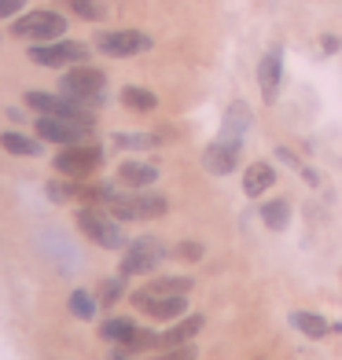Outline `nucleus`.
<instances>
[{
	"mask_svg": "<svg viewBox=\"0 0 342 360\" xmlns=\"http://www.w3.org/2000/svg\"><path fill=\"white\" fill-rule=\"evenodd\" d=\"M118 180L125 188H148V184H155L158 180V169L155 166H148V162H125V166L118 169Z\"/></svg>",
	"mask_w": 342,
	"mask_h": 360,
	"instance_id": "nucleus-16",
	"label": "nucleus"
},
{
	"mask_svg": "<svg viewBox=\"0 0 342 360\" xmlns=\"http://www.w3.org/2000/svg\"><path fill=\"white\" fill-rule=\"evenodd\" d=\"M203 316L195 313V316H188V320H181V323H173L166 335H162V349H173V346H184V342H195V335L203 331Z\"/></svg>",
	"mask_w": 342,
	"mask_h": 360,
	"instance_id": "nucleus-14",
	"label": "nucleus"
},
{
	"mask_svg": "<svg viewBox=\"0 0 342 360\" xmlns=\"http://www.w3.org/2000/svg\"><path fill=\"white\" fill-rule=\"evenodd\" d=\"M291 323H295L302 335H309V338L328 335V320H324L320 313H305V309H298V313H291Z\"/></svg>",
	"mask_w": 342,
	"mask_h": 360,
	"instance_id": "nucleus-21",
	"label": "nucleus"
},
{
	"mask_svg": "<svg viewBox=\"0 0 342 360\" xmlns=\"http://www.w3.org/2000/svg\"><path fill=\"white\" fill-rule=\"evenodd\" d=\"M122 103H125V110L151 114V110L158 107V96H155V92H148V89H137V85H129V89H122Z\"/></svg>",
	"mask_w": 342,
	"mask_h": 360,
	"instance_id": "nucleus-18",
	"label": "nucleus"
},
{
	"mask_svg": "<svg viewBox=\"0 0 342 360\" xmlns=\"http://www.w3.org/2000/svg\"><path fill=\"white\" fill-rule=\"evenodd\" d=\"M103 206L110 210V217H118V221H155L170 210L166 195H140V191H133V195L114 191Z\"/></svg>",
	"mask_w": 342,
	"mask_h": 360,
	"instance_id": "nucleus-1",
	"label": "nucleus"
},
{
	"mask_svg": "<svg viewBox=\"0 0 342 360\" xmlns=\"http://www.w3.org/2000/svg\"><path fill=\"white\" fill-rule=\"evenodd\" d=\"M0 147L11 151V155H23V158H37L41 155V140H30L23 133H4L0 136Z\"/></svg>",
	"mask_w": 342,
	"mask_h": 360,
	"instance_id": "nucleus-20",
	"label": "nucleus"
},
{
	"mask_svg": "<svg viewBox=\"0 0 342 360\" xmlns=\"http://www.w3.org/2000/svg\"><path fill=\"white\" fill-rule=\"evenodd\" d=\"M203 166L214 173V176H228V173L239 166V143H228V140L210 143L206 155H203Z\"/></svg>",
	"mask_w": 342,
	"mask_h": 360,
	"instance_id": "nucleus-13",
	"label": "nucleus"
},
{
	"mask_svg": "<svg viewBox=\"0 0 342 360\" xmlns=\"http://www.w3.org/2000/svg\"><path fill=\"white\" fill-rule=\"evenodd\" d=\"M247 125H251V110H247V103H232V107H228V114H224L221 140H228V143H239V136L247 133Z\"/></svg>",
	"mask_w": 342,
	"mask_h": 360,
	"instance_id": "nucleus-17",
	"label": "nucleus"
},
{
	"mask_svg": "<svg viewBox=\"0 0 342 360\" xmlns=\"http://www.w3.org/2000/svg\"><path fill=\"white\" fill-rule=\"evenodd\" d=\"M166 254H170L166 243L151 239V236L129 243V250L122 257V276H144V272H151V269H158V261L166 257Z\"/></svg>",
	"mask_w": 342,
	"mask_h": 360,
	"instance_id": "nucleus-9",
	"label": "nucleus"
},
{
	"mask_svg": "<svg viewBox=\"0 0 342 360\" xmlns=\"http://www.w3.org/2000/svg\"><path fill=\"white\" fill-rule=\"evenodd\" d=\"M26 107H34L41 114H56V118H70L77 125H85L92 129L96 118H92V110H85V103H77L70 100V96H48V92H26Z\"/></svg>",
	"mask_w": 342,
	"mask_h": 360,
	"instance_id": "nucleus-6",
	"label": "nucleus"
},
{
	"mask_svg": "<svg viewBox=\"0 0 342 360\" xmlns=\"http://www.w3.org/2000/svg\"><path fill=\"white\" fill-rule=\"evenodd\" d=\"M89 133H92V129L77 125V122H70V118H56V114H41V118H37V136L48 140V143L70 147V143H81Z\"/></svg>",
	"mask_w": 342,
	"mask_h": 360,
	"instance_id": "nucleus-10",
	"label": "nucleus"
},
{
	"mask_svg": "<svg viewBox=\"0 0 342 360\" xmlns=\"http://www.w3.org/2000/svg\"><path fill=\"white\" fill-rule=\"evenodd\" d=\"M262 221L265 228H272V232H284V228L291 224V202L287 199H272L262 206Z\"/></svg>",
	"mask_w": 342,
	"mask_h": 360,
	"instance_id": "nucleus-19",
	"label": "nucleus"
},
{
	"mask_svg": "<svg viewBox=\"0 0 342 360\" xmlns=\"http://www.w3.org/2000/svg\"><path fill=\"white\" fill-rule=\"evenodd\" d=\"M77 228L85 232L96 247H103V250H118L125 247V232H122V221L118 217H107L103 210H77Z\"/></svg>",
	"mask_w": 342,
	"mask_h": 360,
	"instance_id": "nucleus-2",
	"label": "nucleus"
},
{
	"mask_svg": "<svg viewBox=\"0 0 342 360\" xmlns=\"http://www.w3.org/2000/svg\"><path fill=\"white\" fill-rule=\"evenodd\" d=\"M162 360H195V346H188V342L184 346H173V349H166Z\"/></svg>",
	"mask_w": 342,
	"mask_h": 360,
	"instance_id": "nucleus-30",
	"label": "nucleus"
},
{
	"mask_svg": "<svg viewBox=\"0 0 342 360\" xmlns=\"http://www.w3.org/2000/svg\"><path fill=\"white\" fill-rule=\"evenodd\" d=\"M133 305L140 309V313L155 316V320H177V316L188 313V294H166V298H158V294L137 290L133 294Z\"/></svg>",
	"mask_w": 342,
	"mask_h": 360,
	"instance_id": "nucleus-11",
	"label": "nucleus"
},
{
	"mask_svg": "<svg viewBox=\"0 0 342 360\" xmlns=\"http://www.w3.org/2000/svg\"><path fill=\"white\" fill-rule=\"evenodd\" d=\"M122 298V280H107V283H100V302L103 305H114Z\"/></svg>",
	"mask_w": 342,
	"mask_h": 360,
	"instance_id": "nucleus-28",
	"label": "nucleus"
},
{
	"mask_svg": "<svg viewBox=\"0 0 342 360\" xmlns=\"http://www.w3.org/2000/svg\"><path fill=\"white\" fill-rule=\"evenodd\" d=\"M103 89H107L103 70L85 67V63H77L74 70L63 74V96H70V100H77V103H100Z\"/></svg>",
	"mask_w": 342,
	"mask_h": 360,
	"instance_id": "nucleus-4",
	"label": "nucleus"
},
{
	"mask_svg": "<svg viewBox=\"0 0 342 360\" xmlns=\"http://www.w3.org/2000/svg\"><path fill=\"white\" fill-rule=\"evenodd\" d=\"M133 320H107L103 327H100V335L107 338V342H114V346H122V342L129 338V335H133Z\"/></svg>",
	"mask_w": 342,
	"mask_h": 360,
	"instance_id": "nucleus-25",
	"label": "nucleus"
},
{
	"mask_svg": "<svg viewBox=\"0 0 342 360\" xmlns=\"http://www.w3.org/2000/svg\"><path fill=\"white\" fill-rule=\"evenodd\" d=\"M30 59L37 67H77V63L89 59V48L77 41H44L30 48Z\"/></svg>",
	"mask_w": 342,
	"mask_h": 360,
	"instance_id": "nucleus-8",
	"label": "nucleus"
},
{
	"mask_svg": "<svg viewBox=\"0 0 342 360\" xmlns=\"http://www.w3.org/2000/svg\"><path fill=\"white\" fill-rule=\"evenodd\" d=\"M63 30H67V19H63L59 11H48V8H41V11H30V15H15V26H11V34L15 37H30V41H37V44H44V41H59L63 37Z\"/></svg>",
	"mask_w": 342,
	"mask_h": 360,
	"instance_id": "nucleus-3",
	"label": "nucleus"
},
{
	"mask_svg": "<svg viewBox=\"0 0 342 360\" xmlns=\"http://www.w3.org/2000/svg\"><path fill=\"white\" fill-rule=\"evenodd\" d=\"M23 4H26V0H0V19H11V15H19Z\"/></svg>",
	"mask_w": 342,
	"mask_h": 360,
	"instance_id": "nucleus-31",
	"label": "nucleus"
},
{
	"mask_svg": "<svg viewBox=\"0 0 342 360\" xmlns=\"http://www.w3.org/2000/svg\"><path fill=\"white\" fill-rule=\"evenodd\" d=\"M114 143H118V147H133V151H144V147H155L158 140L148 136V133H118Z\"/></svg>",
	"mask_w": 342,
	"mask_h": 360,
	"instance_id": "nucleus-27",
	"label": "nucleus"
},
{
	"mask_svg": "<svg viewBox=\"0 0 342 360\" xmlns=\"http://www.w3.org/2000/svg\"><path fill=\"white\" fill-rule=\"evenodd\" d=\"M67 8L77 15V19H89V22L107 19V4H103V0H67Z\"/></svg>",
	"mask_w": 342,
	"mask_h": 360,
	"instance_id": "nucleus-24",
	"label": "nucleus"
},
{
	"mask_svg": "<svg viewBox=\"0 0 342 360\" xmlns=\"http://www.w3.org/2000/svg\"><path fill=\"white\" fill-rule=\"evenodd\" d=\"M162 346V335L148 331V327H133V335L122 342L125 353H148V349H158Z\"/></svg>",
	"mask_w": 342,
	"mask_h": 360,
	"instance_id": "nucleus-22",
	"label": "nucleus"
},
{
	"mask_svg": "<svg viewBox=\"0 0 342 360\" xmlns=\"http://www.w3.org/2000/svg\"><path fill=\"white\" fill-rule=\"evenodd\" d=\"M280 48H272V52H265V59L258 63V85H262V100L265 103H276L280 100Z\"/></svg>",
	"mask_w": 342,
	"mask_h": 360,
	"instance_id": "nucleus-12",
	"label": "nucleus"
},
{
	"mask_svg": "<svg viewBox=\"0 0 342 360\" xmlns=\"http://www.w3.org/2000/svg\"><path fill=\"white\" fill-rule=\"evenodd\" d=\"M195 283L184 280V276H170V280H151L148 287H140L144 294H158V298H166V294H188Z\"/></svg>",
	"mask_w": 342,
	"mask_h": 360,
	"instance_id": "nucleus-23",
	"label": "nucleus"
},
{
	"mask_svg": "<svg viewBox=\"0 0 342 360\" xmlns=\"http://www.w3.org/2000/svg\"><path fill=\"white\" fill-rule=\"evenodd\" d=\"M272 180H276V169L269 166V162H254V166L243 173V191H247L251 199H258L262 191L272 188Z\"/></svg>",
	"mask_w": 342,
	"mask_h": 360,
	"instance_id": "nucleus-15",
	"label": "nucleus"
},
{
	"mask_svg": "<svg viewBox=\"0 0 342 360\" xmlns=\"http://www.w3.org/2000/svg\"><path fill=\"white\" fill-rule=\"evenodd\" d=\"M173 254L181 257V261H199V257L206 254V247H203V243H181V247H177Z\"/></svg>",
	"mask_w": 342,
	"mask_h": 360,
	"instance_id": "nucleus-29",
	"label": "nucleus"
},
{
	"mask_svg": "<svg viewBox=\"0 0 342 360\" xmlns=\"http://www.w3.org/2000/svg\"><path fill=\"white\" fill-rule=\"evenodd\" d=\"M70 313H74L77 320H92V316H96V302L89 298L85 290H74V294H70Z\"/></svg>",
	"mask_w": 342,
	"mask_h": 360,
	"instance_id": "nucleus-26",
	"label": "nucleus"
},
{
	"mask_svg": "<svg viewBox=\"0 0 342 360\" xmlns=\"http://www.w3.org/2000/svg\"><path fill=\"white\" fill-rule=\"evenodd\" d=\"M103 162V151L96 143H70L56 155V169L70 180H89Z\"/></svg>",
	"mask_w": 342,
	"mask_h": 360,
	"instance_id": "nucleus-5",
	"label": "nucleus"
},
{
	"mask_svg": "<svg viewBox=\"0 0 342 360\" xmlns=\"http://www.w3.org/2000/svg\"><path fill=\"white\" fill-rule=\"evenodd\" d=\"M96 48L110 59H129V56L148 52L151 37L140 34V30H103V34H96Z\"/></svg>",
	"mask_w": 342,
	"mask_h": 360,
	"instance_id": "nucleus-7",
	"label": "nucleus"
}]
</instances>
